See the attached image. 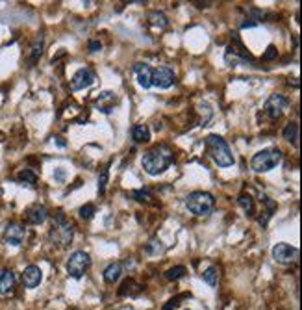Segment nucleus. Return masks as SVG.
Wrapping results in <instances>:
<instances>
[{"label": "nucleus", "mask_w": 302, "mask_h": 310, "mask_svg": "<svg viewBox=\"0 0 302 310\" xmlns=\"http://www.w3.org/2000/svg\"><path fill=\"white\" fill-rule=\"evenodd\" d=\"M173 158H175V153H173V149L169 145H158L152 151L145 153L141 163H143V169L147 171L148 175L156 176L162 175L163 171L167 169L169 165L173 163Z\"/></svg>", "instance_id": "f257e3e1"}, {"label": "nucleus", "mask_w": 302, "mask_h": 310, "mask_svg": "<svg viewBox=\"0 0 302 310\" xmlns=\"http://www.w3.org/2000/svg\"><path fill=\"white\" fill-rule=\"evenodd\" d=\"M204 145H206L208 155L213 158V162L217 163L219 167H230V165H234L232 151H230L228 143H226L221 136L210 134L206 140H204Z\"/></svg>", "instance_id": "f03ea898"}, {"label": "nucleus", "mask_w": 302, "mask_h": 310, "mask_svg": "<svg viewBox=\"0 0 302 310\" xmlns=\"http://www.w3.org/2000/svg\"><path fill=\"white\" fill-rule=\"evenodd\" d=\"M50 240L54 245L60 247H67L74 238V227L70 223L69 219L65 218L63 212H58L54 216V221H52V229H50Z\"/></svg>", "instance_id": "7ed1b4c3"}, {"label": "nucleus", "mask_w": 302, "mask_h": 310, "mask_svg": "<svg viewBox=\"0 0 302 310\" xmlns=\"http://www.w3.org/2000/svg\"><path fill=\"white\" fill-rule=\"evenodd\" d=\"M280 162H282L280 149H263V151H260V153H256L252 156L250 167L256 173H267V171H273Z\"/></svg>", "instance_id": "20e7f679"}, {"label": "nucleus", "mask_w": 302, "mask_h": 310, "mask_svg": "<svg viewBox=\"0 0 302 310\" xmlns=\"http://www.w3.org/2000/svg\"><path fill=\"white\" fill-rule=\"evenodd\" d=\"M185 206L195 216H210L215 206V199L208 191H193L185 197Z\"/></svg>", "instance_id": "39448f33"}, {"label": "nucleus", "mask_w": 302, "mask_h": 310, "mask_svg": "<svg viewBox=\"0 0 302 310\" xmlns=\"http://www.w3.org/2000/svg\"><path fill=\"white\" fill-rule=\"evenodd\" d=\"M89 266H91V256L85 251H74L67 262V271L72 279H82Z\"/></svg>", "instance_id": "423d86ee"}, {"label": "nucleus", "mask_w": 302, "mask_h": 310, "mask_svg": "<svg viewBox=\"0 0 302 310\" xmlns=\"http://www.w3.org/2000/svg\"><path fill=\"white\" fill-rule=\"evenodd\" d=\"M226 64L230 65H246L252 62L250 52L243 47V43L239 41V37H234V43L226 49Z\"/></svg>", "instance_id": "0eeeda50"}, {"label": "nucleus", "mask_w": 302, "mask_h": 310, "mask_svg": "<svg viewBox=\"0 0 302 310\" xmlns=\"http://www.w3.org/2000/svg\"><path fill=\"white\" fill-rule=\"evenodd\" d=\"M286 108H288V99H286L284 95H278V93L271 95V97L267 99V102H265V106H263V110H265V113H267V117L273 121L282 117L284 112H286Z\"/></svg>", "instance_id": "6e6552de"}, {"label": "nucleus", "mask_w": 302, "mask_h": 310, "mask_svg": "<svg viewBox=\"0 0 302 310\" xmlns=\"http://www.w3.org/2000/svg\"><path fill=\"white\" fill-rule=\"evenodd\" d=\"M176 82V75L171 67H158L152 71V85L160 87V89H167Z\"/></svg>", "instance_id": "1a4fd4ad"}, {"label": "nucleus", "mask_w": 302, "mask_h": 310, "mask_svg": "<svg viewBox=\"0 0 302 310\" xmlns=\"http://www.w3.org/2000/svg\"><path fill=\"white\" fill-rule=\"evenodd\" d=\"M273 258L278 264H291L299 258V249L289 243H278L273 247Z\"/></svg>", "instance_id": "9d476101"}, {"label": "nucleus", "mask_w": 302, "mask_h": 310, "mask_svg": "<svg viewBox=\"0 0 302 310\" xmlns=\"http://www.w3.org/2000/svg\"><path fill=\"white\" fill-rule=\"evenodd\" d=\"M95 82V73H93L89 67H82L74 73V77L70 78V89L72 91H80V89H85Z\"/></svg>", "instance_id": "9b49d317"}, {"label": "nucleus", "mask_w": 302, "mask_h": 310, "mask_svg": "<svg viewBox=\"0 0 302 310\" xmlns=\"http://www.w3.org/2000/svg\"><path fill=\"white\" fill-rule=\"evenodd\" d=\"M24 238H26V229L19 223H9L4 231V240L9 245H21Z\"/></svg>", "instance_id": "f8f14e48"}, {"label": "nucleus", "mask_w": 302, "mask_h": 310, "mask_svg": "<svg viewBox=\"0 0 302 310\" xmlns=\"http://www.w3.org/2000/svg\"><path fill=\"white\" fill-rule=\"evenodd\" d=\"M24 219L28 221L30 225H41V223H45L49 219V210H47V206L43 205H34L24 212Z\"/></svg>", "instance_id": "ddd939ff"}, {"label": "nucleus", "mask_w": 302, "mask_h": 310, "mask_svg": "<svg viewBox=\"0 0 302 310\" xmlns=\"http://www.w3.org/2000/svg\"><path fill=\"white\" fill-rule=\"evenodd\" d=\"M43 281V273L37 266H28V268L22 271V282L26 288H37Z\"/></svg>", "instance_id": "4468645a"}, {"label": "nucleus", "mask_w": 302, "mask_h": 310, "mask_svg": "<svg viewBox=\"0 0 302 310\" xmlns=\"http://www.w3.org/2000/svg\"><path fill=\"white\" fill-rule=\"evenodd\" d=\"M152 71L154 69L147 64H135L134 73H135V77H137V82H139L141 87L148 89V87L152 85Z\"/></svg>", "instance_id": "2eb2a0df"}, {"label": "nucleus", "mask_w": 302, "mask_h": 310, "mask_svg": "<svg viewBox=\"0 0 302 310\" xmlns=\"http://www.w3.org/2000/svg\"><path fill=\"white\" fill-rule=\"evenodd\" d=\"M15 273L9 269H2L0 271V296H9L15 288Z\"/></svg>", "instance_id": "dca6fc26"}, {"label": "nucleus", "mask_w": 302, "mask_h": 310, "mask_svg": "<svg viewBox=\"0 0 302 310\" xmlns=\"http://www.w3.org/2000/svg\"><path fill=\"white\" fill-rule=\"evenodd\" d=\"M115 104H117V95L112 93V91H104L97 97V108H99L100 112L110 113Z\"/></svg>", "instance_id": "f3484780"}, {"label": "nucleus", "mask_w": 302, "mask_h": 310, "mask_svg": "<svg viewBox=\"0 0 302 310\" xmlns=\"http://www.w3.org/2000/svg\"><path fill=\"white\" fill-rule=\"evenodd\" d=\"M43 45H45V35L39 34L37 39L34 41V45H32V52H30V58H28L30 67L39 62V58H41V54H43Z\"/></svg>", "instance_id": "a211bd4d"}, {"label": "nucleus", "mask_w": 302, "mask_h": 310, "mask_svg": "<svg viewBox=\"0 0 302 310\" xmlns=\"http://www.w3.org/2000/svg\"><path fill=\"white\" fill-rule=\"evenodd\" d=\"M239 205H241V208L245 210V214L248 218H254V216H256V205H254L252 195L241 193V195H239Z\"/></svg>", "instance_id": "6ab92c4d"}, {"label": "nucleus", "mask_w": 302, "mask_h": 310, "mask_svg": "<svg viewBox=\"0 0 302 310\" xmlns=\"http://www.w3.org/2000/svg\"><path fill=\"white\" fill-rule=\"evenodd\" d=\"M121 273H122V266H121V264H110V266L104 269V281L108 282V284H113L115 281H119Z\"/></svg>", "instance_id": "aec40b11"}, {"label": "nucleus", "mask_w": 302, "mask_h": 310, "mask_svg": "<svg viewBox=\"0 0 302 310\" xmlns=\"http://www.w3.org/2000/svg\"><path fill=\"white\" fill-rule=\"evenodd\" d=\"M132 138H134L135 143H147L150 140V130H148L147 125H135L132 128Z\"/></svg>", "instance_id": "412c9836"}, {"label": "nucleus", "mask_w": 302, "mask_h": 310, "mask_svg": "<svg viewBox=\"0 0 302 310\" xmlns=\"http://www.w3.org/2000/svg\"><path fill=\"white\" fill-rule=\"evenodd\" d=\"M284 138L291 143L299 145V125L297 123H288L286 128H284Z\"/></svg>", "instance_id": "4be33fe9"}, {"label": "nucleus", "mask_w": 302, "mask_h": 310, "mask_svg": "<svg viewBox=\"0 0 302 310\" xmlns=\"http://www.w3.org/2000/svg\"><path fill=\"white\" fill-rule=\"evenodd\" d=\"M148 22L154 26V28H160L163 30L167 26V17L160 11H152V13H148Z\"/></svg>", "instance_id": "5701e85b"}, {"label": "nucleus", "mask_w": 302, "mask_h": 310, "mask_svg": "<svg viewBox=\"0 0 302 310\" xmlns=\"http://www.w3.org/2000/svg\"><path fill=\"white\" fill-rule=\"evenodd\" d=\"M204 282L208 286H211V288H215L219 284V269L215 266H211V268H208L204 271Z\"/></svg>", "instance_id": "b1692460"}, {"label": "nucleus", "mask_w": 302, "mask_h": 310, "mask_svg": "<svg viewBox=\"0 0 302 310\" xmlns=\"http://www.w3.org/2000/svg\"><path fill=\"white\" fill-rule=\"evenodd\" d=\"M185 271L187 269L183 268V266H175V268H171L165 271V279L167 281H178V279H182L185 275Z\"/></svg>", "instance_id": "393cba45"}, {"label": "nucleus", "mask_w": 302, "mask_h": 310, "mask_svg": "<svg viewBox=\"0 0 302 310\" xmlns=\"http://www.w3.org/2000/svg\"><path fill=\"white\" fill-rule=\"evenodd\" d=\"M17 178H19L21 182L32 184V186H34V184L37 182V175H35V173H34V171H32V169H24V171H21Z\"/></svg>", "instance_id": "a878e982"}, {"label": "nucleus", "mask_w": 302, "mask_h": 310, "mask_svg": "<svg viewBox=\"0 0 302 310\" xmlns=\"http://www.w3.org/2000/svg\"><path fill=\"white\" fill-rule=\"evenodd\" d=\"M137 286L135 284V281H132V279H128V281H124L122 282V286H121V290H119V296H130V294H134V288Z\"/></svg>", "instance_id": "bb28decb"}, {"label": "nucleus", "mask_w": 302, "mask_h": 310, "mask_svg": "<svg viewBox=\"0 0 302 310\" xmlns=\"http://www.w3.org/2000/svg\"><path fill=\"white\" fill-rule=\"evenodd\" d=\"M134 199L135 201H139V203H148V201L152 199V191L150 190H137V191H134Z\"/></svg>", "instance_id": "cd10ccee"}, {"label": "nucleus", "mask_w": 302, "mask_h": 310, "mask_svg": "<svg viewBox=\"0 0 302 310\" xmlns=\"http://www.w3.org/2000/svg\"><path fill=\"white\" fill-rule=\"evenodd\" d=\"M106 186H108V169H104L99 176V193L104 195L106 193Z\"/></svg>", "instance_id": "c85d7f7f"}, {"label": "nucleus", "mask_w": 302, "mask_h": 310, "mask_svg": "<svg viewBox=\"0 0 302 310\" xmlns=\"http://www.w3.org/2000/svg\"><path fill=\"white\" fill-rule=\"evenodd\" d=\"M93 214H95V206L93 205H85L80 208V216H82L84 219H91Z\"/></svg>", "instance_id": "c756f323"}, {"label": "nucleus", "mask_w": 302, "mask_h": 310, "mask_svg": "<svg viewBox=\"0 0 302 310\" xmlns=\"http://www.w3.org/2000/svg\"><path fill=\"white\" fill-rule=\"evenodd\" d=\"M276 54H278L276 47H274V45H269V47H267V52L263 54V60H265V62H271V60H274V58H276Z\"/></svg>", "instance_id": "7c9ffc66"}, {"label": "nucleus", "mask_w": 302, "mask_h": 310, "mask_svg": "<svg viewBox=\"0 0 302 310\" xmlns=\"http://www.w3.org/2000/svg\"><path fill=\"white\" fill-rule=\"evenodd\" d=\"M178 301H180V297H176V299H171L167 305H165V309L163 310H175L176 309V305H178Z\"/></svg>", "instance_id": "2f4dec72"}, {"label": "nucleus", "mask_w": 302, "mask_h": 310, "mask_svg": "<svg viewBox=\"0 0 302 310\" xmlns=\"http://www.w3.org/2000/svg\"><path fill=\"white\" fill-rule=\"evenodd\" d=\"M100 49H102L100 41H89V50H91V52H99Z\"/></svg>", "instance_id": "473e14b6"}]
</instances>
